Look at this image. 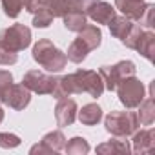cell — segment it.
Masks as SVG:
<instances>
[{
  "mask_svg": "<svg viewBox=\"0 0 155 155\" xmlns=\"http://www.w3.org/2000/svg\"><path fill=\"white\" fill-rule=\"evenodd\" d=\"M75 93H90L93 99H99L104 93V82L101 75L93 69H77L75 73L58 77L51 95L55 99H62Z\"/></svg>",
  "mask_w": 155,
  "mask_h": 155,
  "instance_id": "cell-1",
  "label": "cell"
},
{
  "mask_svg": "<svg viewBox=\"0 0 155 155\" xmlns=\"http://www.w3.org/2000/svg\"><path fill=\"white\" fill-rule=\"evenodd\" d=\"M33 60L49 73H60L68 64L66 53L60 51L49 38H40L33 46Z\"/></svg>",
  "mask_w": 155,
  "mask_h": 155,
  "instance_id": "cell-2",
  "label": "cell"
},
{
  "mask_svg": "<svg viewBox=\"0 0 155 155\" xmlns=\"http://www.w3.org/2000/svg\"><path fill=\"white\" fill-rule=\"evenodd\" d=\"M139 119L133 111H110L104 119V128L113 137H128L139 130Z\"/></svg>",
  "mask_w": 155,
  "mask_h": 155,
  "instance_id": "cell-3",
  "label": "cell"
},
{
  "mask_svg": "<svg viewBox=\"0 0 155 155\" xmlns=\"http://www.w3.org/2000/svg\"><path fill=\"white\" fill-rule=\"evenodd\" d=\"M135 73H137V68L131 60H120L113 66H101V69H99V75L104 82V90H108V91H115L117 86L124 79L133 77Z\"/></svg>",
  "mask_w": 155,
  "mask_h": 155,
  "instance_id": "cell-4",
  "label": "cell"
},
{
  "mask_svg": "<svg viewBox=\"0 0 155 155\" xmlns=\"http://www.w3.org/2000/svg\"><path fill=\"white\" fill-rule=\"evenodd\" d=\"M117 95H119V101L124 108L128 110H133L137 108L144 97H146V90H144V84L137 79V77H128V79H124L119 86H117Z\"/></svg>",
  "mask_w": 155,
  "mask_h": 155,
  "instance_id": "cell-5",
  "label": "cell"
},
{
  "mask_svg": "<svg viewBox=\"0 0 155 155\" xmlns=\"http://www.w3.org/2000/svg\"><path fill=\"white\" fill-rule=\"evenodd\" d=\"M0 44L18 53L31 44V29L24 24H13L0 31Z\"/></svg>",
  "mask_w": 155,
  "mask_h": 155,
  "instance_id": "cell-6",
  "label": "cell"
},
{
  "mask_svg": "<svg viewBox=\"0 0 155 155\" xmlns=\"http://www.w3.org/2000/svg\"><path fill=\"white\" fill-rule=\"evenodd\" d=\"M57 81L58 77H53V75H46L38 69H29L24 79H22V84L31 91V93H37V95H51L55 86H57Z\"/></svg>",
  "mask_w": 155,
  "mask_h": 155,
  "instance_id": "cell-7",
  "label": "cell"
},
{
  "mask_svg": "<svg viewBox=\"0 0 155 155\" xmlns=\"http://www.w3.org/2000/svg\"><path fill=\"white\" fill-rule=\"evenodd\" d=\"M29 102H31V91L24 84H11L2 97V104L9 106L11 110H17V111L28 108Z\"/></svg>",
  "mask_w": 155,
  "mask_h": 155,
  "instance_id": "cell-8",
  "label": "cell"
},
{
  "mask_svg": "<svg viewBox=\"0 0 155 155\" xmlns=\"http://www.w3.org/2000/svg\"><path fill=\"white\" fill-rule=\"evenodd\" d=\"M57 106H55V119H57V124L60 128H66V126H71L77 119V102L73 99H68V97H62V99H57Z\"/></svg>",
  "mask_w": 155,
  "mask_h": 155,
  "instance_id": "cell-9",
  "label": "cell"
},
{
  "mask_svg": "<svg viewBox=\"0 0 155 155\" xmlns=\"http://www.w3.org/2000/svg\"><path fill=\"white\" fill-rule=\"evenodd\" d=\"M131 139V151L135 153H151L155 150V130L148 128V130H135Z\"/></svg>",
  "mask_w": 155,
  "mask_h": 155,
  "instance_id": "cell-10",
  "label": "cell"
},
{
  "mask_svg": "<svg viewBox=\"0 0 155 155\" xmlns=\"http://www.w3.org/2000/svg\"><path fill=\"white\" fill-rule=\"evenodd\" d=\"M86 15L95 24H110V20L115 17V8L106 0H93V4L88 8Z\"/></svg>",
  "mask_w": 155,
  "mask_h": 155,
  "instance_id": "cell-11",
  "label": "cell"
},
{
  "mask_svg": "<svg viewBox=\"0 0 155 155\" xmlns=\"http://www.w3.org/2000/svg\"><path fill=\"white\" fill-rule=\"evenodd\" d=\"M146 0H115V8L130 20H140L146 9Z\"/></svg>",
  "mask_w": 155,
  "mask_h": 155,
  "instance_id": "cell-12",
  "label": "cell"
},
{
  "mask_svg": "<svg viewBox=\"0 0 155 155\" xmlns=\"http://www.w3.org/2000/svg\"><path fill=\"white\" fill-rule=\"evenodd\" d=\"M97 153H102V155H111V153H130L131 151V146L130 142L126 140V137H113L102 144H99L95 148Z\"/></svg>",
  "mask_w": 155,
  "mask_h": 155,
  "instance_id": "cell-13",
  "label": "cell"
},
{
  "mask_svg": "<svg viewBox=\"0 0 155 155\" xmlns=\"http://www.w3.org/2000/svg\"><path fill=\"white\" fill-rule=\"evenodd\" d=\"M62 22H64V28L68 31L79 33L88 26V15L81 13V11H66L62 15Z\"/></svg>",
  "mask_w": 155,
  "mask_h": 155,
  "instance_id": "cell-14",
  "label": "cell"
},
{
  "mask_svg": "<svg viewBox=\"0 0 155 155\" xmlns=\"http://www.w3.org/2000/svg\"><path fill=\"white\" fill-rule=\"evenodd\" d=\"M77 117H79V120L84 124V126H95L101 122L102 119V110L99 104L95 102H90L86 106H82L81 111H77Z\"/></svg>",
  "mask_w": 155,
  "mask_h": 155,
  "instance_id": "cell-15",
  "label": "cell"
},
{
  "mask_svg": "<svg viewBox=\"0 0 155 155\" xmlns=\"http://www.w3.org/2000/svg\"><path fill=\"white\" fill-rule=\"evenodd\" d=\"M79 38L90 51H93V49H97L99 46H101V42H102V33H101V29L97 28V26H86L82 31H79Z\"/></svg>",
  "mask_w": 155,
  "mask_h": 155,
  "instance_id": "cell-16",
  "label": "cell"
},
{
  "mask_svg": "<svg viewBox=\"0 0 155 155\" xmlns=\"http://www.w3.org/2000/svg\"><path fill=\"white\" fill-rule=\"evenodd\" d=\"M135 51H139L146 60L153 62V53H155V33L151 29H144L140 38H139V44L135 48Z\"/></svg>",
  "mask_w": 155,
  "mask_h": 155,
  "instance_id": "cell-17",
  "label": "cell"
},
{
  "mask_svg": "<svg viewBox=\"0 0 155 155\" xmlns=\"http://www.w3.org/2000/svg\"><path fill=\"white\" fill-rule=\"evenodd\" d=\"M110 33L115 37V38H119V40H122L126 35H128V31L131 29V26H133V20H130V18H126L124 15H115L111 20H110Z\"/></svg>",
  "mask_w": 155,
  "mask_h": 155,
  "instance_id": "cell-18",
  "label": "cell"
},
{
  "mask_svg": "<svg viewBox=\"0 0 155 155\" xmlns=\"http://www.w3.org/2000/svg\"><path fill=\"white\" fill-rule=\"evenodd\" d=\"M137 108H139V111H137L139 124H142V126L153 124V120H155V104H153V99L151 97H144V101Z\"/></svg>",
  "mask_w": 155,
  "mask_h": 155,
  "instance_id": "cell-19",
  "label": "cell"
},
{
  "mask_svg": "<svg viewBox=\"0 0 155 155\" xmlns=\"http://www.w3.org/2000/svg\"><path fill=\"white\" fill-rule=\"evenodd\" d=\"M40 142L46 144L53 153H57V151H62V150H64V146H66L68 140H66V137H64V133H62L60 130H53V131L46 133Z\"/></svg>",
  "mask_w": 155,
  "mask_h": 155,
  "instance_id": "cell-20",
  "label": "cell"
},
{
  "mask_svg": "<svg viewBox=\"0 0 155 155\" xmlns=\"http://www.w3.org/2000/svg\"><path fill=\"white\" fill-rule=\"evenodd\" d=\"M88 53H90V49H88V48H86L79 38H75V40L69 44L66 57H68V60H71L73 64H81V62H84V60H86Z\"/></svg>",
  "mask_w": 155,
  "mask_h": 155,
  "instance_id": "cell-21",
  "label": "cell"
},
{
  "mask_svg": "<svg viewBox=\"0 0 155 155\" xmlns=\"http://www.w3.org/2000/svg\"><path fill=\"white\" fill-rule=\"evenodd\" d=\"M64 151L68 155H86L90 151V144L84 137H73L69 139V142H66Z\"/></svg>",
  "mask_w": 155,
  "mask_h": 155,
  "instance_id": "cell-22",
  "label": "cell"
},
{
  "mask_svg": "<svg viewBox=\"0 0 155 155\" xmlns=\"http://www.w3.org/2000/svg\"><path fill=\"white\" fill-rule=\"evenodd\" d=\"M24 2H26V0H0V4H2V9H4L6 17H9V18H17V17L22 13Z\"/></svg>",
  "mask_w": 155,
  "mask_h": 155,
  "instance_id": "cell-23",
  "label": "cell"
},
{
  "mask_svg": "<svg viewBox=\"0 0 155 155\" xmlns=\"http://www.w3.org/2000/svg\"><path fill=\"white\" fill-rule=\"evenodd\" d=\"M142 31H144V28H142L140 24H133V26H131V29L128 31V35H126L120 42H122L126 48L135 49V48H137V44H139V38H140Z\"/></svg>",
  "mask_w": 155,
  "mask_h": 155,
  "instance_id": "cell-24",
  "label": "cell"
},
{
  "mask_svg": "<svg viewBox=\"0 0 155 155\" xmlns=\"http://www.w3.org/2000/svg\"><path fill=\"white\" fill-rule=\"evenodd\" d=\"M66 4H68V0H42L40 8H46L53 15V18H57L66 13Z\"/></svg>",
  "mask_w": 155,
  "mask_h": 155,
  "instance_id": "cell-25",
  "label": "cell"
},
{
  "mask_svg": "<svg viewBox=\"0 0 155 155\" xmlns=\"http://www.w3.org/2000/svg\"><path fill=\"white\" fill-rule=\"evenodd\" d=\"M33 26L35 28H49V24L53 22V15L46 9V8H38L33 13Z\"/></svg>",
  "mask_w": 155,
  "mask_h": 155,
  "instance_id": "cell-26",
  "label": "cell"
},
{
  "mask_svg": "<svg viewBox=\"0 0 155 155\" xmlns=\"http://www.w3.org/2000/svg\"><path fill=\"white\" fill-rule=\"evenodd\" d=\"M20 137L15 133H8V131H0V148L9 150V148H17L20 146Z\"/></svg>",
  "mask_w": 155,
  "mask_h": 155,
  "instance_id": "cell-27",
  "label": "cell"
},
{
  "mask_svg": "<svg viewBox=\"0 0 155 155\" xmlns=\"http://www.w3.org/2000/svg\"><path fill=\"white\" fill-rule=\"evenodd\" d=\"M17 60H18V53L17 51H11L6 46L0 44V64L2 66H13V64H17Z\"/></svg>",
  "mask_w": 155,
  "mask_h": 155,
  "instance_id": "cell-28",
  "label": "cell"
},
{
  "mask_svg": "<svg viewBox=\"0 0 155 155\" xmlns=\"http://www.w3.org/2000/svg\"><path fill=\"white\" fill-rule=\"evenodd\" d=\"M91 4H93V0H68L66 11H81V13H86Z\"/></svg>",
  "mask_w": 155,
  "mask_h": 155,
  "instance_id": "cell-29",
  "label": "cell"
},
{
  "mask_svg": "<svg viewBox=\"0 0 155 155\" xmlns=\"http://www.w3.org/2000/svg\"><path fill=\"white\" fill-rule=\"evenodd\" d=\"M11 84H13V75L6 69H0V102H2V97Z\"/></svg>",
  "mask_w": 155,
  "mask_h": 155,
  "instance_id": "cell-30",
  "label": "cell"
},
{
  "mask_svg": "<svg viewBox=\"0 0 155 155\" xmlns=\"http://www.w3.org/2000/svg\"><path fill=\"white\" fill-rule=\"evenodd\" d=\"M153 15H155V4H148V6H146V9H144L142 18L139 20V22H140V26H142V28H146V29H151V28H153Z\"/></svg>",
  "mask_w": 155,
  "mask_h": 155,
  "instance_id": "cell-31",
  "label": "cell"
},
{
  "mask_svg": "<svg viewBox=\"0 0 155 155\" xmlns=\"http://www.w3.org/2000/svg\"><path fill=\"white\" fill-rule=\"evenodd\" d=\"M40 6H42V0H26L24 2V9L29 13H35Z\"/></svg>",
  "mask_w": 155,
  "mask_h": 155,
  "instance_id": "cell-32",
  "label": "cell"
},
{
  "mask_svg": "<svg viewBox=\"0 0 155 155\" xmlns=\"http://www.w3.org/2000/svg\"><path fill=\"white\" fill-rule=\"evenodd\" d=\"M31 153H53L46 144H42V142H38V144H35V146H31V150H29Z\"/></svg>",
  "mask_w": 155,
  "mask_h": 155,
  "instance_id": "cell-33",
  "label": "cell"
},
{
  "mask_svg": "<svg viewBox=\"0 0 155 155\" xmlns=\"http://www.w3.org/2000/svg\"><path fill=\"white\" fill-rule=\"evenodd\" d=\"M4 120V110H2V106H0V122Z\"/></svg>",
  "mask_w": 155,
  "mask_h": 155,
  "instance_id": "cell-34",
  "label": "cell"
}]
</instances>
